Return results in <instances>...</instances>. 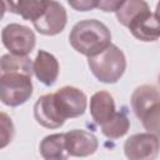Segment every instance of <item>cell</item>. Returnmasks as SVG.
<instances>
[{
	"label": "cell",
	"mask_w": 160,
	"mask_h": 160,
	"mask_svg": "<svg viewBox=\"0 0 160 160\" xmlns=\"http://www.w3.org/2000/svg\"><path fill=\"white\" fill-rule=\"evenodd\" d=\"M66 22L68 14L65 8L58 1L48 0L45 11L32 24L38 32L46 36H54L60 34L65 29Z\"/></svg>",
	"instance_id": "ba28073f"
},
{
	"label": "cell",
	"mask_w": 160,
	"mask_h": 160,
	"mask_svg": "<svg viewBox=\"0 0 160 160\" xmlns=\"http://www.w3.org/2000/svg\"><path fill=\"white\" fill-rule=\"evenodd\" d=\"M6 11V5H5V1H0V20L2 19L4 14Z\"/></svg>",
	"instance_id": "7402d4cb"
},
{
	"label": "cell",
	"mask_w": 160,
	"mask_h": 160,
	"mask_svg": "<svg viewBox=\"0 0 160 160\" xmlns=\"http://www.w3.org/2000/svg\"><path fill=\"white\" fill-rule=\"evenodd\" d=\"M32 72L40 82L51 86L59 76V61L52 54L45 50H39L32 62Z\"/></svg>",
	"instance_id": "7c38bea8"
},
{
	"label": "cell",
	"mask_w": 160,
	"mask_h": 160,
	"mask_svg": "<svg viewBox=\"0 0 160 160\" xmlns=\"http://www.w3.org/2000/svg\"><path fill=\"white\" fill-rule=\"evenodd\" d=\"M121 1H116V0H102V1H98V6L96 9H101L102 11H114L118 9V6L120 5Z\"/></svg>",
	"instance_id": "44dd1931"
},
{
	"label": "cell",
	"mask_w": 160,
	"mask_h": 160,
	"mask_svg": "<svg viewBox=\"0 0 160 160\" xmlns=\"http://www.w3.org/2000/svg\"><path fill=\"white\" fill-rule=\"evenodd\" d=\"M10 72H20L31 76L32 62L28 56H18L12 54H5L0 58V76Z\"/></svg>",
	"instance_id": "2e32d148"
},
{
	"label": "cell",
	"mask_w": 160,
	"mask_h": 160,
	"mask_svg": "<svg viewBox=\"0 0 160 160\" xmlns=\"http://www.w3.org/2000/svg\"><path fill=\"white\" fill-rule=\"evenodd\" d=\"M32 95L31 76L10 72L0 76V101L6 106H19L25 104Z\"/></svg>",
	"instance_id": "277c9868"
},
{
	"label": "cell",
	"mask_w": 160,
	"mask_h": 160,
	"mask_svg": "<svg viewBox=\"0 0 160 160\" xmlns=\"http://www.w3.org/2000/svg\"><path fill=\"white\" fill-rule=\"evenodd\" d=\"M115 112V101L110 92L98 91L90 98V114L98 125L101 126L109 121Z\"/></svg>",
	"instance_id": "4fadbf2b"
},
{
	"label": "cell",
	"mask_w": 160,
	"mask_h": 160,
	"mask_svg": "<svg viewBox=\"0 0 160 160\" xmlns=\"http://www.w3.org/2000/svg\"><path fill=\"white\" fill-rule=\"evenodd\" d=\"M128 160H155L159 155V136L151 132L131 135L124 142Z\"/></svg>",
	"instance_id": "52a82bcc"
},
{
	"label": "cell",
	"mask_w": 160,
	"mask_h": 160,
	"mask_svg": "<svg viewBox=\"0 0 160 160\" xmlns=\"http://www.w3.org/2000/svg\"><path fill=\"white\" fill-rule=\"evenodd\" d=\"M34 118L38 124L46 129H58L65 122L55 106L52 94H45L36 100L34 105Z\"/></svg>",
	"instance_id": "8fae6325"
},
{
	"label": "cell",
	"mask_w": 160,
	"mask_h": 160,
	"mask_svg": "<svg viewBox=\"0 0 160 160\" xmlns=\"http://www.w3.org/2000/svg\"><path fill=\"white\" fill-rule=\"evenodd\" d=\"M15 128L11 118L6 114L0 111V149L6 148L14 139Z\"/></svg>",
	"instance_id": "d6986e66"
},
{
	"label": "cell",
	"mask_w": 160,
	"mask_h": 160,
	"mask_svg": "<svg viewBox=\"0 0 160 160\" xmlns=\"http://www.w3.org/2000/svg\"><path fill=\"white\" fill-rule=\"evenodd\" d=\"M71 8L78 11H88L91 9H96L98 1L96 0H78V1H68Z\"/></svg>",
	"instance_id": "ffe728a7"
},
{
	"label": "cell",
	"mask_w": 160,
	"mask_h": 160,
	"mask_svg": "<svg viewBox=\"0 0 160 160\" xmlns=\"http://www.w3.org/2000/svg\"><path fill=\"white\" fill-rule=\"evenodd\" d=\"M48 0H20V1H5L6 10L20 15L25 20L32 22L38 20L45 11Z\"/></svg>",
	"instance_id": "5bb4252c"
},
{
	"label": "cell",
	"mask_w": 160,
	"mask_h": 160,
	"mask_svg": "<svg viewBox=\"0 0 160 160\" xmlns=\"http://www.w3.org/2000/svg\"><path fill=\"white\" fill-rule=\"evenodd\" d=\"M52 96L55 106L64 120L68 118H78L86 110L88 98L84 91L75 86H62L52 94Z\"/></svg>",
	"instance_id": "8992f818"
},
{
	"label": "cell",
	"mask_w": 160,
	"mask_h": 160,
	"mask_svg": "<svg viewBox=\"0 0 160 160\" xmlns=\"http://www.w3.org/2000/svg\"><path fill=\"white\" fill-rule=\"evenodd\" d=\"M130 129V120L124 111L115 112L114 116L101 125V132L109 139H119Z\"/></svg>",
	"instance_id": "e0dca14e"
},
{
	"label": "cell",
	"mask_w": 160,
	"mask_h": 160,
	"mask_svg": "<svg viewBox=\"0 0 160 160\" xmlns=\"http://www.w3.org/2000/svg\"><path fill=\"white\" fill-rule=\"evenodd\" d=\"M88 65L99 81L115 84L126 70V58L120 48L110 44L100 54L88 58Z\"/></svg>",
	"instance_id": "7a4b0ae2"
},
{
	"label": "cell",
	"mask_w": 160,
	"mask_h": 160,
	"mask_svg": "<svg viewBox=\"0 0 160 160\" xmlns=\"http://www.w3.org/2000/svg\"><path fill=\"white\" fill-rule=\"evenodd\" d=\"M1 40L4 46L12 55L28 56L36 44V38L30 28L12 22L6 25L1 31Z\"/></svg>",
	"instance_id": "5b68a950"
},
{
	"label": "cell",
	"mask_w": 160,
	"mask_h": 160,
	"mask_svg": "<svg viewBox=\"0 0 160 160\" xmlns=\"http://www.w3.org/2000/svg\"><path fill=\"white\" fill-rule=\"evenodd\" d=\"M65 136V148L69 156L76 158H86L92 155L98 148L99 141L98 138L85 130H70L64 134Z\"/></svg>",
	"instance_id": "30bf717a"
},
{
	"label": "cell",
	"mask_w": 160,
	"mask_h": 160,
	"mask_svg": "<svg viewBox=\"0 0 160 160\" xmlns=\"http://www.w3.org/2000/svg\"><path fill=\"white\" fill-rule=\"evenodd\" d=\"M69 41L74 50L91 58L104 51L111 44V32L100 20L86 19L72 26Z\"/></svg>",
	"instance_id": "6da1fadb"
},
{
	"label": "cell",
	"mask_w": 160,
	"mask_h": 160,
	"mask_svg": "<svg viewBox=\"0 0 160 160\" xmlns=\"http://www.w3.org/2000/svg\"><path fill=\"white\" fill-rule=\"evenodd\" d=\"M131 108L148 132L158 135L160 110V95L158 88L154 85L138 86L131 95Z\"/></svg>",
	"instance_id": "3957f363"
},
{
	"label": "cell",
	"mask_w": 160,
	"mask_h": 160,
	"mask_svg": "<svg viewBox=\"0 0 160 160\" xmlns=\"http://www.w3.org/2000/svg\"><path fill=\"white\" fill-rule=\"evenodd\" d=\"M126 28L140 41H145V42L156 41L160 35L158 11L151 12L150 8L144 9L129 21Z\"/></svg>",
	"instance_id": "9c48e42d"
},
{
	"label": "cell",
	"mask_w": 160,
	"mask_h": 160,
	"mask_svg": "<svg viewBox=\"0 0 160 160\" xmlns=\"http://www.w3.org/2000/svg\"><path fill=\"white\" fill-rule=\"evenodd\" d=\"M149 5L144 0H128V1H121L118 9L115 10V15L118 21L122 26H128L129 21L140 11L144 9H148Z\"/></svg>",
	"instance_id": "ac0fdd59"
},
{
	"label": "cell",
	"mask_w": 160,
	"mask_h": 160,
	"mask_svg": "<svg viewBox=\"0 0 160 160\" xmlns=\"http://www.w3.org/2000/svg\"><path fill=\"white\" fill-rule=\"evenodd\" d=\"M39 150L44 160H68L69 158L64 134H51L45 136L39 145Z\"/></svg>",
	"instance_id": "9a60e30c"
}]
</instances>
